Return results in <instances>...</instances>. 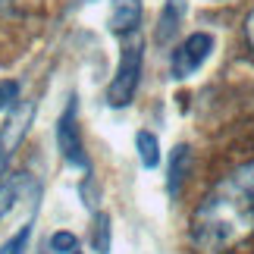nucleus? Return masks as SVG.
<instances>
[{"label":"nucleus","instance_id":"14","mask_svg":"<svg viewBox=\"0 0 254 254\" xmlns=\"http://www.w3.org/2000/svg\"><path fill=\"white\" fill-rule=\"evenodd\" d=\"M19 104V82L3 79L0 82V110H9V107Z\"/></svg>","mask_w":254,"mask_h":254},{"label":"nucleus","instance_id":"6","mask_svg":"<svg viewBox=\"0 0 254 254\" xmlns=\"http://www.w3.org/2000/svg\"><path fill=\"white\" fill-rule=\"evenodd\" d=\"M38 198V185L28 173H16L6 182H0V223L13 213L22 201H35Z\"/></svg>","mask_w":254,"mask_h":254},{"label":"nucleus","instance_id":"9","mask_svg":"<svg viewBox=\"0 0 254 254\" xmlns=\"http://www.w3.org/2000/svg\"><path fill=\"white\" fill-rule=\"evenodd\" d=\"M182 19H185V0H167L160 9V19H157V44L173 41Z\"/></svg>","mask_w":254,"mask_h":254},{"label":"nucleus","instance_id":"4","mask_svg":"<svg viewBox=\"0 0 254 254\" xmlns=\"http://www.w3.org/2000/svg\"><path fill=\"white\" fill-rule=\"evenodd\" d=\"M57 148H60L63 160L69 167L91 173V163H88V154H85V141H82V129H79V104H75V97H69L66 110L57 120Z\"/></svg>","mask_w":254,"mask_h":254},{"label":"nucleus","instance_id":"15","mask_svg":"<svg viewBox=\"0 0 254 254\" xmlns=\"http://www.w3.org/2000/svg\"><path fill=\"white\" fill-rule=\"evenodd\" d=\"M245 38H248V44H251V51H254V9H251L248 19H245Z\"/></svg>","mask_w":254,"mask_h":254},{"label":"nucleus","instance_id":"2","mask_svg":"<svg viewBox=\"0 0 254 254\" xmlns=\"http://www.w3.org/2000/svg\"><path fill=\"white\" fill-rule=\"evenodd\" d=\"M141 72H144V44L138 38H132L123 47L120 63H116V75L107 85V104L113 110H123V107H129L135 101L138 85H141Z\"/></svg>","mask_w":254,"mask_h":254},{"label":"nucleus","instance_id":"16","mask_svg":"<svg viewBox=\"0 0 254 254\" xmlns=\"http://www.w3.org/2000/svg\"><path fill=\"white\" fill-rule=\"evenodd\" d=\"M72 254H82V251H72Z\"/></svg>","mask_w":254,"mask_h":254},{"label":"nucleus","instance_id":"8","mask_svg":"<svg viewBox=\"0 0 254 254\" xmlns=\"http://www.w3.org/2000/svg\"><path fill=\"white\" fill-rule=\"evenodd\" d=\"M189 173H191V148L189 144H176L167 160V194L170 198H179V189Z\"/></svg>","mask_w":254,"mask_h":254},{"label":"nucleus","instance_id":"5","mask_svg":"<svg viewBox=\"0 0 254 254\" xmlns=\"http://www.w3.org/2000/svg\"><path fill=\"white\" fill-rule=\"evenodd\" d=\"M32 123H35V101H19L16 107H9V116L3 123V129H0V179L6 173L9 157L16 154V148L22 144V138L32 129Z\"/></svg>","mask_w":254,"mask_h":254},{"label":"nucleus","instance_id":"7","mask_svg":"<svg viewBox=\"0 0 254 254\" xmlns=\"http://www.w3.org/2000/svg\"><path fill=\"white\" fill-rule=\"evenodd\" d=\"M141 9H144L141 0H113L110 19H107L110 32L120 35V38L123 35H132L135 28H138V22H141Z\"/></svg>","mask_w":254,"mask_h":254},{"label":"nucleus","instance_id":"1","mask_svg":"<svg viewBox=\"0 0 254 254\" xmlns=\"http://www.w3.org/2000/svg\"><path fill=\"white\" fill-rule=\"evenodd\" d=\"M254 232V160L213 185L191 217V245L201 254H229Z\"/></svg>","mask_w":254,"mask_h":254},{"label":"nucleus","instance_id":"17","mask_svg":"<svg viewBox=\"0 0 254 254\" xmlns=\"http://www.w3.org/2000/svg\"><path fill=\"white\" fill-rule=\"evenodd\" d=\"M0 6H3V0H0Z\"/></svg>","mask_w":254,"mask_h":254},{"label":"nucleus","instance_id":"3","mask_svg":"<svg viewBox=\"0 0 254 254\" xmlns=\"http://www.w3.org/2000/svg\"><path fill=\"white\" fill-rule=\"evenodd\" d=\"M213 44H217V41H213L210 32H191V35L170 54V72H173V79H176V82L191 79V75L210 60Z\"/></svg>","mask_w":254,"mask_h":254},{"label":"nucleus","instance_id":"12","mask_svg":"<svg viewBox=\"0 0 254 254\" xmlns=\"http://www.w3.org/2000/svg\"><path fill=\"white\" fill-rule=\"evenodd\" d=\"M28 239H32V220L22 223V226H19V232H13V236H9L3 245H0V254H25Z\"/></svg>","mask_w":254,"mask_h":254},{"label":"nucleus","instance_id":"13","mask_svg":"<svg viewBox=\"0 0 254 254\" xmlns=\"http://www.w3.org/2000/svg\"><path fill=\"white\" fill-rule=\"evenodd\" d=\"M51 248H54V254H72V251H79V239H75L72 232L60 229V232L51 236Z\"/></svg>","mask_w":254,"mask_h":254},{"label":"nucleus","instance_id":"11","mask_svg":"<svg viewBox=\"0 0 254 254\" xmlns=\"http://www.w3.org/2000/svg\"><path fill=\"white\" fill-rule=\"evenodd\" d=\"M91 248H94L97 254H107V251H110V217H107V213H94Z\"/></svg>","mask_w":254,"mask_h":254},{"label":"nucleus","instance_id":"10","mask_svg":"<svg viewBox=\"0 0 254 254\" xmlns=\"http://www.w3.org/2000/svg\"><path fill=\"white\" fill-rule=\"evenodd\" d=\"M135 148H138V160H141L144 170H157V163H160V141H157V135L148 132V129H141L138 135H135Z\"/></svg>","mask_w":254,"mask_h":254}]
</instances>
